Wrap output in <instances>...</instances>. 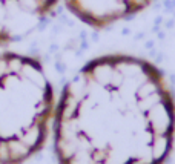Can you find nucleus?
Instances as JSON below:
<instances>
[{
	"label": "nucleus",
	"instance_id": "7ed1b4c3",
	"mask_svg": "<svg viewBox=\"0 0 175 164\" xmlns=\"http://www.w3.org/2000/svg\"><path fill=\"white\" fill-rule=\"evenodd\" d=\"M59 0H0V46L31 34Z\"/></svg>",
	"mask_w": 175,
	"mask_h": 164
},
{
	"label": "nucleus",
	"instance_id": "20e7f679",
	"mask_svg": "<svg viewBox=\"0 0 175 164\" xmlns=\"http://www.w3.org/2000/svg\"><path fill=\"white\" fill-rule=\"evenodd\" d=\"M152 0H64L68 9L91 28L103 29L120 20L129 19Z\"/></svg>",
	"mask_w": 175,
	"mask_h": 164
},
{
	"label": "nucleus",
	"instance_id": "f03ea898",
	"mask_svg": "<svg viewBox=\"0 0 175 164\" xmlns=\"http://www.w3.org/2000/svg\"><path fill=\"white\" fill-rule=\"evenodd\" d=\"M54 115V90L40 61L0 52V164H23L39 152Z\"/></svg>",
	"mask_w": 175,
	"mask_h": 164
},
{
	"label": "nucleus",
	"instance_id": "f257e3e1",
	"mask_svg": "<svg viewBox=\"0 0 175 164\" xmlns=\"http://www.w3.org/2000/svg\"><path fill=\"white\" fill-rule=\"evenodd\" d=\"M174 140L172 89L161 71L140 57L91 60L55 107L59 164H164Z\"/></svg>",
	"mask_w": 175,
	"mask_h": 164
}]
</instances>
